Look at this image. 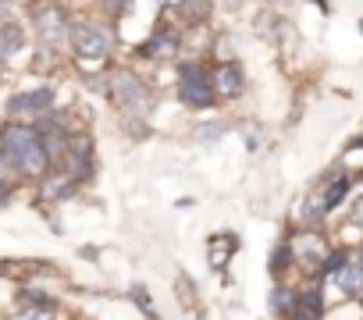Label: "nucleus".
<instances>
[{
  "label": "nucleus",
  "instance_id": "f257e3e1",
  "mask_svg": "<svg viewBox=\"0 0 363 320\" xmlns=\"http://www.w3.org/2000/svg\"><path fill=\"white\" fill-rule=\"evenodd\" d=\"M0 149H4L8 164L18 178H43L50 171V153L36 125H26V121L0 125Z\"/></svg>",
  "mask_w": 363,
  "mask_h": 320
},
{
  "label": "nucleus",
  "instance_id": "f03ea898",
  "mask_svg": "<svg viewBox=\"0 0 363 320\" xmlns=\"http://www.w3.org/2000/svg\"><path fill=\"white\" fill-rule=\"evenodd\" d=\"M107 96H111V103L118 107L125 128H128L132 135H146V121H150V114H153V93H150V86H146L135 72L118 68V72H111V79H107Z\"/></svg>",
  "mask_w": 363,
  "mask_h": 320
},
{
  "label": "nucleus",
  "instance_id": "7ed1b4c3",
  "mask_svg": "<svg viewBox=\"0 0 363 320\" xmlns=\"http://www.w3.org/2000/svg\"><path fill=\"white\" fill-rule=\"evenodd\" d=\"M29 18H33V29H36L43 47L57 50V47L72 43V29L75 25H72V18H68L61 0H36V4L29 8Z\"/></svg>",
  "mask_w": 363,
  "mask_h": 320
},
{
  "label": "nucleus",
  "instance_id": "20e7f679",
  "mask_svg": "<svg viewBox=\"0 0 363 320\" xmlns=\"http://www.w3.org/2000/svg\"><path fill=\"white\" fill-rule=\"evenodd\" d=\"M178 100L193 107V110H207L218 103V93H214V82H211V72L196 61H186L178 64Z\"/></svg>",
  "mask_w": 363,
  "mask_h": 320
},
{
  "label": "nucleus",
  "instance_id": "39448f33",
  "mask_svg": "<svg viewBox=\"0 0 363 320\" xmlns=\"http://www.w3.org/2000/svg\"><path fill=\"white\" fill-rule=\"evenodd\" d=\"M72 47H75V54L82 61H107V54L114 47V36L100 22H82V25L72 29Z\"/></svg>",
  "mask_w": 363,
  "mask_h": 320
},
{
  "label": "nucleus",
  "instance_id": "423d86ee",
  "mask_svg": "<svg viewBox=\"0 0 363 320\" xmlns=\"http://www.w3.org/2000/svg\"><path fill=\"white\" fill-rule=\"evenodd\" d=\"M54 107V89L50 86H40V89H22L8 100V114L18 118V121H40L47 118Z\"/></svg>",
  "mask_w": 363,
  "mask_h": 320
},
{
  "label": "nucleus",
  "instance_id": "0eeeda50",
  "mask_svg": "<svg viewBox=\"0 0 363 320\" xmlns=\"http://www.w3.org/2000/svg\"><path fill=\"white\" fill-rule=\"evenodd\" d=\"M178 47H182V36H178V29H167V25H160L143 47H139V57H150V61H171L174 54H178Z\"/></svg>",
  "mask_w": 363,
  "mask_h": 320
},
{
  "label": "nucleus",
  "instance_id": "6e6552de",
  "mask_svg": "<svg viewBox=\"0 0 363 320\" xmlns=\"http://www.w3.org/2000/svg\"><path fill=\"white\" fill-rule=\"evenodd\" d=\"M211 82H214V93L225 96V100H235V96H242V89H246V75H242V68H239L235 61H221V64L211 72Z\"/></svg>",
  "mask_w": 363,
  "mask_h": 320
},
{
  "label": "nucleus",
  "instance_id": "1a4fd4ad",
  "mask_svg": "<svg viewBox=\"0 0 363 320\" xmlns=\"http://www.w3.org/2000/svg\"><path fill=\"white\" fill-rule=\"evenodd\" d=\"M26 50V29L18 22H0V61H11Z\"/></svg>",
  "mask_w": 363,
  "mask_h": 320
},
{
  "label": "nucleus",
  "instance_id": "9d476101",
  "mask_svg": "<svg viewBox=\"0 0 363 320\" xmlns=\"http://www.w3.org/2000/svg\"><path fill=\"white\" fill-rule=\"evenodd\" d=\"M349 189H352V178L349 175H335V178H328L324 182V193H320V214H331V210H338V203L349 196Z\"/></svg>",
  "mask_w": 363,
  "mask_h": 320
},
{
  "label": "nucleus",
  "instance_id": "9b49d317",
  "mask_svg": "<svg viewBox=\"0 0 363 320\" xmlns=\"http://www.w3.org/2000/svg\"><path fill=\"white\" fill-rule=\"evenodd\" d=\"M331 278H335L338 292H345V295H359V292H363V263L352 260V256H349Z\"/></svg>",
  "mask_w": 363,
  "mask_h": 320
},
{
  "label": "nucleus",
  "instance_id": "f8f14e48",
  "mask_svg": "<svg viewBox=\"0 0 363 320\" xmlns=\"http://www.w3.org/2000/svg\"><path fill=\"white\" fill-rule=\"evenodd\" d=\"M75 178L68 175V171H61V175H43V200H68L72 193H75Z\"/></svg>",
  "mask_w": 363,
  "mask_h": 320
},
{
  "label": "nucleus",
  "instance_id": "ddd939ff",
  "mask_svg": "<svg viewBox=\"0 0 363 320\" xmlns=\"http://www.w3.org/2000/svg\"><path fill=\"white\" fill-rule=\"evenodd\" d=\"M18 309H36V313H54L57 309V302L47 295V292H40V288H22L18 292Z\"/></svg>",
  "mask_w": 363,
  "mask_h": 320
},
{
  "label": "nucleus",
  "instance_id": "4468645a",
  "mask_svg": "<svg viewBox=\"0 0 363 320\" xmlns=\"http://www.w3.org/2000/svg\"><path fill=\"white\" fill-rule=\"evenodd\" d=\"M271 313L289 320V316L296 313V292L285 288V285H274V292H271Z\"/></svg>",
  "mask_w": 363,
  "mask_h": 320
},
{
  "label": "nucleus",
  "instance_id": "2eb2a0df",
  "mask_svg": "<svg viewBox=\"0 0 363 320\" xmlns=\"http://www.w3.org/2000/svg\"><path fill=\"white\" fill-rule=\"evenodd\" d=\"M289 260H292V246H281V249L274 253V263H271V274H274V278H281V270L289 267Z\"/></svg>",
  "mask_w": 363,
  "mask_h": 320
},
{
  "label": "nucleus",
  "instance_id": "dca6fc26",
  "mask_svg": "<svg viewBox=\"0 0 363 320\" xmlns=\"http://www.w3.org/2000/svg\"><path fill=\"white\" fill-rule=\"evenodd\" d=\"M186 4H189V18H193V22H203V18H207V11H211L207 0H186Z\"/></svg>",
  "mask_w": 363,
  "mask_h": 320
},
{
  "label": "nucleus",
  "instance_id": "f3484780",
  "mask_svg": "<svg viewBox=\"0 0 363 320\" xmlns=\"http://www.w3.org/2000/svg\"><path fill=\"white\" fill-rule=\"evenodd\" d=\"M132 299H135V302L150 313V320H157V313H153V306H150V299H146V288H139V285H135V288H132Z\"/></svg>",
  "mask_w": 363,
  "mask_h": 320
},
{
  "label": "nucleus",
  "instance_id": "a211bd4d",
  "mask_svg": "<svg viewBox=\"0 0 363 320\" xmlns=\"http://www.w3.org/2000/svg\"><path fill=\"white\" fill-rule=\"evenodd\" d=\"M11 320H54V313H36V309H18Z\"/></svg>",
  "mask_w": 363,
  "mask_h": 320
},
{
  "label": "nucleus",
  "instance_id": "6ab92c4d",
  "mask_svg": "<svg viewBox=\"0 0 363 320\" xmlns=\"http://www.w3.org/2000/svg\"><path fill=\"white\" fill-rule=\"evenodd\" d=\"M128 8H132V0H107V11L111 15H125Z\"/></svg>",
  "mask_w": 363,
  "mask_h": 320
},
{
  "label": "nucleus",
  "instance_id": "aec40b11",
  "mask_svg": "<svg viewBox=\"0 0 363 320\" xmlns=\"http://www.w3.org/2000/svg\"><path fill=\"white\" fill-rule=\"evenodd\" d=\"M11 178H15V171H11V164H8L4 149H0V182H11Z\"/></svg>",
  "mask_w": 363,
  "mask_h": 320
},
{
  "label": "nucleus",
  "instance_id": "412c9836",
  "mask_svg": "<svg viewBox=\"0 0 363 320\" xmlns=\"http://www.w3.org/2000/svg\"><path fill=\"white\" fill-rule=\"evenodd\" d=\"M289 320H324V316H320V313H306V309H296V313H292Z\"/></svg>",
  "mask_w": 363,
  "mask_h": 320
},
{
  "label": "nucleus",
  "instance_id": "4be33fe9",
  "mask_svg": "<svg viewBox=\"0 0 363 320\" xmlns=\"http://www.w3.org/2000/svg\"><path fill=\"white\" fill-rule=\"evenodd\" d=\"M11 200V182H0V207Z\"/></svg>",
  "mask_w": 363,
  "mask_h": 320
},
{
  "label": "nucleus",
  "instance_id": "5701e85b",
  "mask_svg": "<svg viewBox=\"0 0 363 320\" xmlns=\"http://www.w3.org/2000/svg\"><path fill=\"white\" fill-rule=\"evenodd\" d=\"M352 221H356V224H363V200L352 207Z\"/></svg>",
  "mask_w": 363,
  "mask_h": 320
},
{
  "label": "nucleus",
  "instance_id": "b1692460",
  "mask_svg": "<svg viewBox=\"0 0 363 320\" xmlns=\"http://www.w3.org/2000/svg\"><path fill=\"white\" fill-rule=\"evenodd\" d=\"M178 4H182V0H157V8H164V11L167 8H178Z\"/></svg>",
  "mask_w": 363,
  "mask_h": 320
},
{
  "label": "nucleus",
  "instance_id": "393cba45",
  "mask_svg": "<svg viewBox=\"0 0 363 320\" xmlns=\"http://www.w3.org/2000/svg\"><path fill=\"white\" fill-rule=\"evenodd\" d=\"M271 4H278V8H289V4H292V0H271Z\"/></svg>",
  "mask_w": 363,
  "mask_h": 320
},
{
  "label": "nucleus",
  "instance_id": "a878e982",
  "mask_svg": "<svg viewBox=\"0 0 363 320\" xmlns=\"http://www.w3.org/2000/svg\"><path fill=\"white\" fill-rule=\"evenodd\" d=\"M8 274V267H4V260H0V278H4Z\"/></svg>",
  "mask_w": 363,
  "mask_h": 320
},
{
  "label": "nucleus",
  "instance_id": "bb28decb",
  "mask_svg": "<svg viewBox=\"0 0 363 320\" xmlns=\"http://www.w3.org/2000/svg\"><path fill=\"white\" fill-rule=\"evenodd\" d=\"M0 79H4V61H0Z\"/></svg>",
  "mask_w": 363,
  "mask_h": 320
},
{
  "label": "nucleus",
  "instance_id": "cd10ccee",
  "mask_svg": "<svg viewBox=\"0 0 363 320\" xmlns=\"http://www.w3.org/2000/svg\"><path fill=\"white\" fill-rule=\"evenodd\" d=\"M359 306H363V292H359Z\"/></svg>",
  "mask_w": 363,
  "mask_h": 320
},
{
  "label": "nucleus",
  "instance_id": "c85d7f7f",
  "mask_svg": "<svg viewBox=\"0 0 363 320\" xmlns=\"http://www.w3.org/2000/svg\"><path fill=\"white\" fill-rule=\"evenodd\" d=\"M0 4H8V0H0Z\"/></svg>",
  "mask_w": 363,
  "mask_h": 320
}]
</instances>
